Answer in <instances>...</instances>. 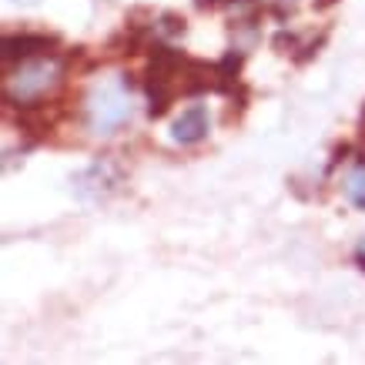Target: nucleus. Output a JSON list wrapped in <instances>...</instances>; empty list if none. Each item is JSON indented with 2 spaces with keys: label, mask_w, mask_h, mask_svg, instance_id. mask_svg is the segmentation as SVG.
Returning <instances> with one entry per match:
<instances>
[{
  "label": "nucleus",
  "mask_w": 365,
  "mask_h": 365,
  "mask_svg": "<svg viewBox=\"0 0 365 365\" xmlns=\"http://www.w3.org/2000/svg\"><path fill=\"white\" fill-rule=\"evenodd\" d=\"M7 111H14V124H17V131H21L27 141L41 144L57 131V124L64 121L74 108H71L64 98H44V101H31V104L7 108Z\"/></svg>",
  "instance_id": "7ed1b4c3"
},
{
  "label": "nucleus",
  "mask_w": 365,
  "mask_h": 365,
  "mask_svg": "<svg viewBox=\"0 0 365 365\" xmlns=\"http://www.w3.org/2000/svg\"><path fill=\"white\" fill-rule=\"evenodd\" d=\"M178 88L185 98H201L208 91H218V61H201V57H185Z\"/></svg>",
  "instance_id": "39448f33"
},
{
  "label": "nucleus",
  "mask_w": 365,
  "mask_h": 365,
  "mask_svg": "<svg viewBox=\"0 0 365 365\" xmlns=\"http://www.w3.org/2000/svg\"><path fill=\"white\" fill-rule=\"evenodd\" d=\"M144 94H148V118H165L181 91L178 84H144Z\"/></svg>",
  "instance_id": "0eeeda50"
},
{
  "label": "nucleus",
  "mask_w": 365,
  "mask_h": 365,
  "mask_svg": "<svg viewBox=\"0 0 365 365\" xmlns=\"http://www.w3.org/2000/svg\"><path fill=\"white\" fill-rule=\"evenodd\" d=\"M265 4V11L275 17V21H288L292 14H295V7H299V0H262Z\"/></svg>",
  "instance_id": "9d476101"
},
{
  "label": "nucleus",
  "mask_w": 365,
  "mask_h": 365,
  "mask_svg": "<svg viewBox=\"0 0 365 365\" xmlns=\"http://www.w3.org/2000/svg\"><path fill=\"white\" fill-rule=\"evenodd\" d=\"M61 54V37L44 31H21V34H4L0 41V64H21L31 57Z\"/></svg>",
  "instance_id": "20e7f679"
},
{
  "label": "nucleus",
  "mask_w": 365,
  "mask_h": 365,
  "mask_svg": "<svg viewBox=\"0 0 365 365\" xmlns=\"http://www.w3.org/2000/svg\"><path fill=\"white\" fill-rule=\"evenodd\" d=\"M84 114H88V128L94 134H104V138H108V134L121 131L134 114L131 81H128V74L104 78L101 84H94V91L84 98Z\"/></svg>",
  "instance_id": "f03ea898"
},
{
  "label": "nucleus",
  "mask_w": 365,
  "mask_h": 365,
  "mask_svg": "<svg viewBox=\"0 0 365 365\" xmlns=\"http://www.w3.org/2000/svg\"><path fill=\"white\" fill-rule=\"evenodd\" d=\"M155 24H158V37H181V34L188 31V21H185L181 14H175V11L158 14Z\"/></svg>",
  "instance_id": "1a4fd4ad"
},
{
  "label": "nucleus",
  "mask_w": 365,
  "mask_h": 365,
  "mask_svg": "<svg viewBox=\"0 0 365 365\" xmlns=\"http://www.w3.org/2000/svg\"><path fill=\"white\" fill-rule=\"evenodd\" d=\"M345 198L352 201L359 211H365V165L355 168L352 175L345 178Z\"/></svg>",
  "instance_id": "6e6552de"
},
{
  "label": "nucleus",
  "mask_w": 365,
  "mask_h": 365,
  "mask_svg": "<svg viewBox=\"0 0 365 365\" xmlns=\"http://www.w3.org/2000/svg\"><path fill=\"white\" fill-rule=\"evenodd\" d=\"M355 265L365 272V248H359V252H355Z\"/></svg>",
  "instance_id": "ddd939ff"
},
{
  "label": "nucleus",
  "mask_w": 365,
  "mask_h": 365,
  "mask_svg": "<svg viewBox=\"0 0 365 365\" xmlns=\"http://www.w3.org/2000/svg\"><path fill=\"white\" fill-rule=\"evenodd\" d=\"M362 248H365V242H362Z\"/></svg>",
  "instance_id": "2eb2a0df"
},
{
  "label": "nucleus",
  "mask_w": 365,
  "mask_h": 365,
  "mask_svg": "<svg viewBox=\"0 0 365 365\" xmlns=\"http://www.w3.org/2000/svg\"><path fill=\"white\" fill-rule=\"evenodd\" d=\"M171 138L178 144H201L208 138V111L205 104H191L181 111V118H175L171 124Z\"/></svg>",
  "instance_id": "423d86ee"
},
{
  "label": "nucleus",
  "mask_w": 365,
  "mask_h": 365,
  "mask_svg": "<svg viewBox=\"0 0 365 365\" xmlns=\"http://www.w3.org/2000/svg\"><path fill=\"white\" fill-rule=\"evenodd\" d=\"M235 4H245V0H195L198 11H222V7H235Z\"/></svg>",
  "instance_id": "9b49d317"
},
{
  "label": "nucleus",
  "mask_w": 365,
  "mask_h": 365,
  "mask_svg": "<svg viewBox=\"0 0 365 365\" xmlns=\"http://www.w3.org/2000/svg\"><path fill=\"white\" fill-rule=\"evenodd\" d=\"M67 81V61L61 54L31 57L21 64H7L4 78H0V98L4 108H17V104H31V101L54 98Z\"/></svg>",
  "instance_id": "f257e3e1"
},
{
  "label": "nucleus",
  "mask_w": 365,
  "mask_h": 365,
  "mask_svg": "<svg viewBox=\"0 0 365 365\" xmlns=\"http://www.w3.org/2000/svg\"><path fill=\"white\" fill-rule=\"evenodd\" d=\"M335 4H339V0H312L315 11H329V7H335Z\"/></svg>",
  "instance_id": "f8f14e48"
},
{
  "label": "nucleus",
  "mask_w": 365,
  "mask_h": 365,
  "mask_svg": "<svg viewBox=\"0 0 365 365\" xmlns=\"http://www.w3.org/2000/svg\"><path fill=\"white\" fill-rule=\"evenodd\" d=\"M359 141H365V108H362V118H359Z\"/></svg>",
  "instance_id": "4468645a"
}]
</instances>
